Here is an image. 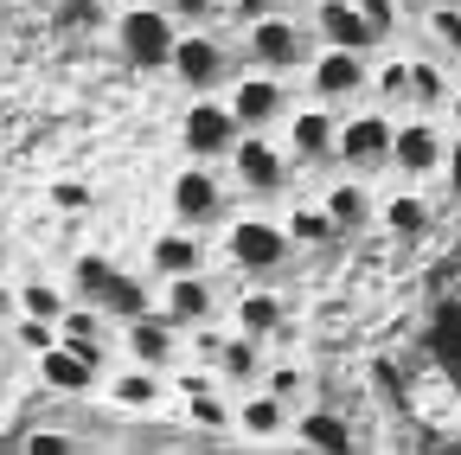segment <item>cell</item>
<instances>
[{"label": "cell", "instance_id": "39", "mask_svg": "<svg viewBox=\"0 0 461 455\" xmlns=\"http://www.w3.org/2000/svg\"><path fill=\"white\" fill-rule=\"evenodd\" d=\"M26 449H32V455H65V449H77V436H65V430H39Z\"/></svg>", "mask_w": 461, "mask_h": 455}, {"label": "cell", "instance_id": "31", "mask_svg": "<svg viewBox=\"0 0 461 455\" xmlns=\"http://www.w3.org/2000/svg\"><path fill=\"white\" fill-rule=\"evenodd\" d=\"M7 327H14V347L20 353H45L51 340H58V321H39V314H14Z\"/></svg>", "mask_w": 461, "mask_h": 455}, {"label": "cell", "instance_id": "14", "mask_svg": "<svg viewBox=\"0 0 461 455\" xmlns=\"http://www.w3.org/2000/svg\"><path fill=\"white\" fill-rule=\"evenodd\" d=\"M58 347H71L77 359H90L103 372L109 366V347H115V340H109V314L90 308V302H71L65 314H58Z\"/></svg>", "mask_w": 461, "mask_h": 455}, {"label": "cell", "instance_id": "30", "mask_svg": "<svg viewBox=\"0 0 461 455\" xmlns=\"http://www.w3.org/2000/svg\"><path fill=\"white\" fill-rule=\"evenodd\" d=\"M384 232H391V238H423V232H429V199L397 193V199L384 205Z\"/></svg>", "mask_w": 461, "mask_h": 455}, {"label": "cell", "instance_id": "33", "mask_svg": "<svg viewBox=\"0 0 461 455\" xmlns=\"http://www.w3.org/2000/svg\"><path fill=\"white\" fill-rule=\"evenodd\" d=\"M167 14L180 20V26H212L224 14V0H167Z\"/></svg>", "mask_w": 461, "mask_h": 455}, {"label": "cell", "instance_id": "15", "mask_svg": "<svg viewBox=\"0 0 461 455\" xmlns=\"http://www.w3.org/2000/svg\"><path fill=\"white\" fill-rule=\"evenodd\" d=\"M333 135H339V123H333L327 103L295 109V116H288V160L295 167H327L333 160Z\"/></svg>", "mask_w": 461, "mask_h": 455}, {"label": "cell", "instance_id": "41", "mask_svg": "<svg viewBox=\"0 0 461 455\" xmlns=\"http://www.w3.org/2000/svg\"><path fill=\"white\" fill-rule=\"evenodd\" d=\"M20 314V296H14V282H0V321H14Z\"/></svg>", "mask_w": 461, "mask_h": 455}, {"label": "cell", "instance_id": "17", "mask_svg": "<svg viewBox=\"0 0 461 455\" xmlns=\"http://www.w3.org/2000/svg\"><path fill=\"white\" fill-rule=\"evenodd\" d=\"M180 405H186V423L193 430H230V405H224V391H218V372L199 366V372H180Z\"/></svg>", "mask_w": 461, "mask_h": 455}, {"label": "cell", "instance_id": "7", "mask_svg": "<svg viewBox=\"0 0 461 455\" xmlns=\"http://www.w3.org/2000/svg\"><path fill=\"white\" fill-rule=\"evenodd\" d=\"M244 51H250V65L257 71H295L302 59H308V32H302V20H288V14H263V20H250L244 26Z\"/></svg>", "mask_w": 461, "mask_h": 455}, {"label": "cell", "instance_id": "23", "mask_svg": "<svg viewBox=\"0 0 461 455\" xmlns=\"http://www.w3.org/2000/svg\"><path fill=\"white\" fill-rule=\"evenodd\" d=\"M212 372H218V385H257L263 378V340H250V333H224V353L212 359Z\"/></svg>", "mask_w": 461, "mask_h": 455}, {"label": "cell", "instance_id": "20", "mask_svg": "<svg viewBox=\"0 0 461 455\" xmlns=\"http://www.w3.org/2000/svg\"><path fill=\"white\" fill-rule=\"evenodd\" d=\"M32 359H39V378H45L58 397H84V391H96V378H103L90 359H77L71 347H58V340H51L45 353H32Z\"/></svg>", "mask_w": 461, "mask_h": 455}, {"label": "cell", "instance_id": "24", "mask_svg": "<svg viewBox=\"0 0 461 455\" xmlns=\"http://www.w3.org/2000/svg\"><path fill=\"white\" fill-rule=\"evenodd\" d=\"M282 321H288V308H282L276 289H244V296H238V333H250V340H276Z\"/></svg>", "mask_w": 461, "mask_h": 455}, {"label": "cell", "instance_id": "4", "mask_svg": "<svg viewBox=\"0 0 461 455\" xmlns=\"http://www.w3.org/2000/svg\"><path fill=\"white\" fill-rule=\"evenodd\" d=\"M173 218L193 224V232H212V224L230 218V187L212 174V160H186L173 174Z\"/></svg>", "mask_w": 461, "mask_h": 455}, {"label": "cell", "instance_id": "1", "mask_svg": "<svg viewBox=\"0 0 461 455\" xmlns=\"http://www.w3.org/2000/svg\"><path fill=\"white\" fill-rule=\"evenodd\" d=\"M167 71L180 77L193 96H212L218 84H230V51L212 26H180V39H173L167 51Z\"/></svg>", "mask_w": 461, "mask_h": 455}, {"label": "cell", "instance_id": "37", "mask_svg": "<svg viewBox=\"0 0 461 455\" xmlns=\"http://www.w3.org/2000/svg\"><path fill=\"white\" fill-rule=\"evenodd\" d=\"M429 32H436V45H442V51H455V59H461V14H455V7L429 14Z\"/></svg>", "mask_w": 461, "mask_h": 455}, {"label": "cell", "instance_id": "27", "mask_svg": "<svg viewBox=\"0 0 461 455\" xmlns=\"http://www.w3.org/2000/svg\"><path fill=\"white\" fill-rule=\"evenodd\" d=\"M327 218H333V232H339V238L366 232V218H372V193H366L359 180H339V187H327Z\"/></svg>", "mask_w": 461, "mask_h": 455}, {"label": "cell", "instance_id": "3", "mask_svg": "<svg viewBox=\"0 0 461 455\" xmlns=\"http://www.w3.org/2000/svg\"><path fill=\"white\" fill-rule=\"evenodd\" d=\"M173 39H180V20H173L167 7H148V0L115 20V45H122V59H129L135 71H167Z\"/></svg>", "mask_w": 461, "mask_h": 455}, {"label": "cell", "instance_id": "19", "mask_svg": "<svg viewBox=\"0 0 461 455\" xmlns=\"http://www.w3.org/2000/svg\"><path fill=\"white\" fill-rule=\"evenodd\" d=\"M314 32H321V45H346V51H372L378 45V32L359 20L353 0H321V7H314Z\"/></svg>", "mask_w": 461, "mask_h": 455}, {"label": "cell", "instance_id": "42", "mask_svg": "<svg viewBox=\"0 0 461 455\" xmlns=\"http://www.w3.org/2000/svg\"><path fill=\"white\" fill-rule=\"evenodd\" d=\"M448 160V180H455V199H461V135H455V154H442Z\"/></svg>", "mask_w": 461, "mask_h": 455}, {"label": "cell", "instance_id": "10", "mask_svg": "<svg viewBox=\"0 0 461 455\" xmlns=\"http://www.w3.org/2000/svg\"><path fill=\"white\" fill-rule=\"evenodd\" d=\"M288 257H295V244H288L282 224H269V218H238V224H230V263H238V269L276 276Z\"/></svg>", "mask_w": 461, "mask_h": 455}, {"label": "cell", "instance_id": "32", "mask_svg": "<svg viewBox=\"0 0 461 455\" xmlns=\"http://www.w3.org/2000/svg\"><path fill=\"white\" fill-rule=\"evenodd\" d=\"M257 385H263V391H276L282 405H295V397L308 391V372H302V366H276V372H263Z\"/></svg>", "mask_w": 461, "mask_h": 455}, {"label": "cell", "instance_id": "9", "mask_svg": "<svg viewBox=\"0 0 461 455\" xmlns=\"http://www.w3.org/2000/svg\"><path fill=\"white\" fill-rule=\"evenodd\" d=\"M238 135H244L238 116H230L224 103H212V96H193V109L180 116V148H186V160H212V167H218Z\"/></svg>", "mask_w": 461, "mask_h": 455}, {"label": "cell", "instance_id": "18", "mask_svg": "<svg viewBox=\"0 0 461 455\" xmlns=\"http://www.w3.org/2000/svg\"><path fill=\"white\" fill-rule=\"evenodd\" d=\"M160 397H167V372H154V366H122L109 378V405L115 411H129V417H154L160 411Z\"/></svg>", "mask_w": 461, "mask_h": 455}, {"label": "cell", "instance_id": "36", "mask_svg": "<svg viewBox=\"0 0 461 455\" xmlns=\"http://www.w3.org/2000/svg\"><path fill=\"white\" fill-rule=\"evenodd\" d=\"M90 199H96V193H90L84 180H51V205H58V212H90Z\"/></svg>", "mask_w": 461, "mask_h": 455}, {"label": "cell", "instance_id": "12", "mask_svg": "<svg viewBox=\"0 0 461 455\" xmlns=\"http://www.w3.org/2000/svg\"><path fill=\"white\" fill-rule=\"evenodd\" d=\"M224 109L238 116V129H276V123L288 116V90H282L276 71H244L238 84H230Z\"/></svg>", "mask_w": 461, "mask_h": 455}, {"label": "cell", "instance_id": "40", "mask_svg": "<svg viewBox=\"0 0 461 455\" xmlns=\"http://www.w3.org/2000/svg\"><path fill=\"white\" fill-rule=\"evenodd\" d=\"M224 7H230V20H238V26H250V20H263V14L276 7V0H224Z\"/></svg>", "mask_w": 461, "mask_h": 455}, {"label": "cell", "instance_id": "5", "mask_svg": "<svg viewBox=\"0 0 461 455\" xmlns=\"http://www.w3.org/2000/svg\"><path fill=\"white\" fill-rule=\"evenodd\" d=\"M230 180H238L250 199H276L282 187H288V154L263 135V129H244L238 141H230Z\"/></svg>", "mask_w": 461, "mask_h": 455}, {"label": "cell", "instance_id": "2", "mask_svg": "<svg viewBox=\"0 0 461 455\" xmlns=\"http://www.w3.org/2000/svg\"><path fill=\"white\" fill-rule=\"evenodd\" d=\"M77 296L103 308L109 321H135L148 308V282L135 269H115L109 257H77Z\"/></svg>", "mask_w": 461, "mask_h": 455}, {"label": "cell", "instance_id": "29", "mask_svg": "<svg viewBox=\"0 0 461 455\" xmlns=\"http://www.w3.org/2000/svg\"><path fill=\"white\" fill-rule=\"evenodd\" d=\"M14 296H20V314H39V321H58L71 308V296L58 289V282H45V276H32V282H14Z\"/></svg>", "mask_w": 461, "mask_h": 455}, {"label": "cell", "instance_id": "8", "mask_svg": "<svg viewBox=\"0 0 461 455\" xmlns=\"http://www.w3.org/2000/svg\"><path fill=\"white\" fill-rule=\"evenodd\" d=\"M308 84H314V103L339 109V103H359L372 90V65L366 51H346V45H327L321 59L308 65Z\"/></svg>", "mask_w": 461, "mask_h": 455}, {"label": "cell", "instance_id": "38", "mask_svg": "<svg viewBox=\"0 0 461 455\" xmlns=\"http://www.w3.org/2000/svg\"><path fill=\"white\" fill-rule=\"evenodd\" d=\"M372 90H378L384 103H403V59H397V65H384V71L372 77Z\"/></svg>", "mask_w": 461, "mask_h": 455}, {"label": "cell", "instance_id": "13", "mask_svg": "<svg viewBox=\"0 0 461 455\" xmlns=\"http://www.w3.org/2000/svg\"><path fill=\"white\" fill-rule=\"evenodd\" d=\"M442 154H448V141H442V129H436L429 116L391 123V167H397V174L423 180V174H436V167H442Z\"/></svg>", "mask_w": 461, "mask_h": 455}, {"label": "cell", "instance_id": "16", "mask_svg": "<svg viewBox=\"0 0 461 455\" xmlns=\"http://www.w3.org/2000/svg\"><path fill=\"white\" fill-rule=\"evenodd\" d=\"M160 314H167V321H180V327H193V321H212V314H218V289L205 282V269H186V276H160Z\"/></svg>", "mask_w": 461, "mask_h": 455}, {"label": "cell", "instance_id": "11", "mask_svg": "<svg viewBox=\"0 0 461 455\" xmlns=\"http://www.w3.org/2000/svg\"><path fill=\"white\" fill-rule=\"evenodd\" d=\"M122 353L135 366L173 372V366H180V321H167L160 308H141L135 321H122Z\"/></svg>", "mask_w": 461, "mask_h": 455}, {"label": "cell", "instance_id": "25", "mask_svg": "<svg viewBox=\"0 0 461 455\" xmlns=\"http://www.w3.org/2000/svg\"><path fill=\"white\" fill-rule=\"evenodd\" d=\"M295 436L308 449H321V455H346V449H353V423H346L339 411H302L295 417Z\"/></svg>", "mask_w": 461, "mask_h": 455}, {"label": "cell", "instance_id": "21", "mask_svg": "<svg viewBox=\"0 0 461 455\" xmlns=\"http://www.w3.org/2000/svg\"><path fill=\"white\" fill-rule=\"evenodd\" d=\"M230 430H244V436L269 442V436H282V430H288V405H282L276 391H263V385H244V405L230 411Z\"/></svg>", "mask_w": 461, "mask_h": 455}, {"label": "cell", "instance_id": "22", "mask_svg": "<svg viewBox=\"0 0 461 455\" xmlns=\"http://www.w3.org/2000/svg\"><path fill=\"white\" fill-rule=\"evenodd\" d=\"M148 269H154V276H186V269H205V232L180 224V232L154 238V250H148Z\"/></svg>", "mask_w": 461, "mask_h": 455}, {"label": "cell", "instance_id": "35", "mask_svg": "<svg viewBox=\"0 0 461 455\" xmlns=\"http://www.w3.org/2000/svg\"><path fill=\"white\" fill-rule=\"evenodd\" d=\"M353 7H359V20H366V26L378 32V45H384V39L397 32V7H391V0H353Z\"/></svg>", "mask_w": 461, "mask_h": 455}, {"label": "cell", "instance_id": "28", "mask_svg": "<svg viewBox=\"0 0 461 455\" xmlns=\"http://www.w3.org/2000/svg\"><path fill=\"white\" fill-rule=\"evenodd\" d=\"M282 232H288V244H295V250H327V244H339L327 205H295V212L282 218Z\"/></svg>", "mask_w": 461, "mask_h": 455}, {"label": "cell", "instance_id": "6", "mask_svg": "<svg viewBox=\"0 0 461 455\" xmlns=\"http://www.w3.org/2000/svg\"><path fill=\"white\" fill-rule=\"evenodd\" d=\"M333 160L346 167V174H378V167H391V116L384 109L346 116L339 135H333Z\"/></svg>", "mask_w": 461, "mask_h": 455}, {"label": "cell", "instance_id": "34", "mask_svg": "<svg viewBox=\"0 0 461 455\" xmlns=\"http://www.w3.org/2000/svg\"><path fill=\"white\" fill-rule=\"evenodd\" d=\"M180 347H193V353H199V366H212V359L224 353V327H212V321H193V340H180Z\"/></svg>", "mask_w": 461, "mask_h": 455}, {"label": "cell", "instance_id": "26", "mask_svg": "<svg viewBox=\"0 0 461 455\" xmlns=\"http://www.w3.org/2000/svg\"><path fill=\"white\" fill-rule=\"evenodd\" d=\"M403 103H411L417 116L442 109V103H448V77H442V65H429V59H411V65H403Z\"/></svg>", "mask_w": 461, "mask_h": 455}, {"label": "cell", "instance_id": "43", "mask_svg": "<svg viewBox=\"0 0 461 455\" xmlns=\"http://www.w3.org/2000/svg\"><path fill=\"white\" fill-rule=\"evenodd\" d=\"M71 7H96V0H71Z\"/></svg>", "mask_w": 461, "mask_h": 455}]
</instances>
